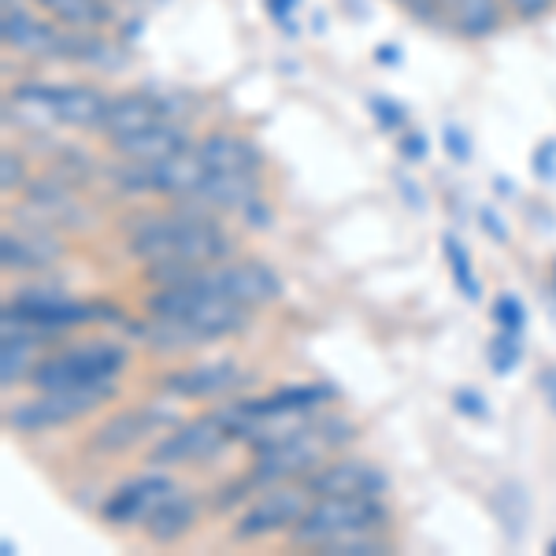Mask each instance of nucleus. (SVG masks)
Returning a JSON list of instances; mask_svg holds the SVG:
<instances>
[{
	"mask_svg": "<svg viewBox=\"0 0 556 556\" xmlns=\"http://www.w3.org/2000/svg\"><path fill=\"white\" fill-rule=\"evenodd\" d=\"M38 4H41V0H38Z\"/></svg>",
	"mask_w": 556,
	"mask_h": 556,
	"instance_id": "de8ad7c7",
	"label": "nucleus"
},
{
	"mask_svg": "<svg viewBox=\"0 0 556 556\" xmlns=\"http://www.w3.org/2000/svg\"><path fill=\"white\" fill-rule=\"evenodd\" d=\"M178 486L175 479H167L164 471H146L138 479L123 482L119 490H112V497L101 505V519L112 527H134V523H146V519L172 497Z\"/></svg>",
	"mask_w": 556,
	"mask_h": 556,
	"instance_id": "9b49d317",
	"label": "nucleus"
},
{
	"mask_svg": "<svg viewBox=\"0 0 556 556\" xmlns=\"http://www.w3.org/2000/svg\"><path fill=\"white\" fill-rule=\"evenodd\" d=\"M323 553H345V556H379V553H390V542L379 538L375 531H353V534H342V538H330L327 545H319Z\"/></svg>",
	"mask_w": 556,
	"mask_h": 556,
	"instance_id": "c85d7f7f",
	"label": "nucleus"
},
{
	"mask_svg": "<svg viewBox=\"0 0 556 556\" xmlns=\"http://www.w3.org/2000/svg\"><path fill=\"white\" fill-rule=\"evenodd\" d=\"M486 361L493 375H513L523 361V334L519 330H497L486 342Z\"/></svg>",
	"mask_w": 556,
	"mask_h": 556,
	"instance_id": "cd10ccee",
	"label": "nucleus"
},
{
	"mask_svg": "<svg viewBox=\"0 0 556 556\" xmlns=\"http://www.w3.org/2000/svg\"><path fill=\"white\" fill-rule=\"evenodd\" d=\"M442 249H445V260H450V271H453L456 290H460L468 301H482V282H479V275H475L471 253L464 249V241H456L450 235V238L442 241Z\"/></svg>",
	"mask_w": 556,
	"mask_h": 556,
	"instance_id": "bb28decb",
	"label": "nucleus"
},
{
	"mask_svg": "<svg viewBox=\"0 0 556 556\" xmlns=\"http://www.w3.org/2000/svg\"><path fill=\"white\" fill-rule=\"evenodd\" d=\"M0 164H4V167H0V186H4L8 193L20 190V186H23V160L15 156V152H4V156H0Z\"/></svg>",
	"mask_w": 556,
	"mask_h": 556,
	"instance_id": "f704fd0d",
	"label": "nucleus"
},
{
	"mask_svg": "<svg viewBox=\"0 0 556 556\" xmlns=\"http://www.w3.org/2000/svg\"><path fill=\"white\" fill-rule=\"evenodd\" d=\"M193 523H197V501L190 493L175 490L141 527H146V538L152 545H175L193 531Z\"/></svg>",
	"mask_w": 556,
	"mask_h": 556,
	"instance_id": "5701e85b",
	"label": "nucleus"
},
{
	"mask_svg": "<svg viewBox=\"0 0 556 556\" xmlns=\"http://www.w3.org/2000/svg\"><path fill=\"white\" fill-rule=\"evenodd\" d=\"M538 382H542V393H545V405L556 416V367H542V375H538Z\"/></svg>",
	"mask_w": 556,
	"mask_h": 556,
	"instance_id": "a19ab883",
	"label": "nucleus"
},
{
	"mask_svg": "<svg viewBox=\"0 0 556 556\" xmlns=\"http://www.w3.org/2000/svg\"><path fill=\"white\" fill-rule=\"evenodd\" d=\"M334 401V386L323 382H304V386H282L271 397L260 401H241V412L249 419H267V416H282V419H301L308 412H316L319 405Z\"/></svg>",
	"mask_w": 556,
	"mask_h": 556,
	"instance_id": "2eb2a0df",
	"label": "nucleus"
},
{
	"mask_svg": "<svg viewBox=\"0 0 556 556\" xmlns=\"http://www.w3.org/2000/svg\"><path fill=\"white\" fill-rule=\"evenodd\" d=\"M312 505V490L308 486H290V482H275L267 486L264 497H256L253 505L241 513L235 538L238 542H256V538L290 531L298 519L308 513Z\"/></svg>",
	"mask_w": 556,
	"mask_h": 556,
	"instance_id": "6e6552de",
	"label": "nucleus"
},
{
	"mask_svg": "<svg viewBox=\"0 0 556 556\" xmlns=\"http://www.w3.org/2000/svg\"><path fill=\"white\" fill-rule=\"evenodd\" d=\"M241 215H245L249 227H256V230H267V227H271V212H267L264 197H256L253 204H245V208H241Z\"/></svg>",
	"mask_w": 556,
	"mask_h": 556,
	"instance_id": "58836bf2",
	"label": "nucleus"
},
{
	"mask_svg": "<svg viewBox=\"0 0 556 556\" xmlns=\"http://www.w3.org/2000/svg\"><path fill=\"white\" fill-rule=\"evenodd\" d=\"M130 353L123 342L112 338H93L71 349H60L52 356H41L26 382L34 390H67V386H89V382H115L127 367Z\"/></svg>",
	"mask_w": 556,
	"mask_h": 556,
	"instance_id": "7ed1b4c3",
	"label": "nucleus"
},
{
	"mask_svg": "<svg viewBox=\"0 0 556 556\" xmlns=\"http://www.w3.org/2000/svg\"><path fill=\"white\" fill-rule=\"evenodd\" d=\"M197 152L201 160L212 167V172L223 175H256L264 167V152H260L256 141L241 138L235 130H212L197 141Z\"/></svg>",
	"mask_w": 556,
	"mask_h": 556,
	"instance_id": "4468645a",
	"label": "nucleus"
},
{
	"mask_svg": "<svg viewBox=\"0 0 556 556\" xmlns=\"http://www.w3.org/2000/svg\"><path fill=\"white\" fill-rule=\"evenodd\" d=\"M493 323H497V330H519L523 334L527 327V308L523 301L516 298V293H501L497 301H493Z\"/></svg>",
	"mask_w": 556,
	"mask_h": 556,
	"instance_id": "c756f323",
	"label": "nucleus"
},
{
	"mask_svg": "<svg viewBox=\"0 0 556 556\" xmlns=\"http://www.w3.org/2000/svg\"><path fill=\"white\" fill-rule=\"evenodd\" d=\"M367 108H371V115L379 119L382 130H405V123H408L405 104H397V101H390V97L375 93L371 101H367Z\"/></svg>",
	"mask_w": 556,
	"mask_h": 556,
	"instance_id": "7c9ffc66",
	"label": "nucleus"
},
{
	"mask_svg": "<svg viewBox=\"0 0 556 556\" xmlns=\"http://www.w3.org/2000/svg\"><path fill=\"white\" fill-rule=\"evenodd\" d=\"M379 60H382V64H401V52H393V45H382Z\"/></svg>",
	"mask_w": 556,
	"mask_h": 556,
	"instance_id": "37998d69",
	"label": "nucleus"
},
{
	"mask_svg": "<svg viewBox=\"0 0 556 556\" xmlns=\"http://www.w3.org/2000/svg\"><path fill=\"white\" fill-rule=\"evenodd\" d=\"M238 382H245V375L238 371V364L230 361H215V364H197V367H182V371H172L164 379V386L178 397H219V393L235 390Z\"/></svg>",
	"mask_w": 556,
	"mask_h": 556,
	"instance_id": "aec40b11",
	"label": "nucleus"
},
{
	"mask_svg": "<svg viewBox=\"0 0 556 556\" xmlns=\"http://www.w3.org/2000/svg\"><path fill=\"white\" fill-rule=\"evenodd\" d=\"M264 8H267V15L282 26V23H290V15H293V8H298V0H264Z\"/></svg>",
	"mask_w": 556,
	"mask_h": 556,
	"instance_id": "ea45409f",
	"label": "nucleus"
},
{
	"mask_svg": "<svg viewBox=\"0 0 556 556\" xmlns=\"http://www.w3.org/2000/svg\"><path fill=\"white\" fill-rule=\"evenodd\" d=\"M549 553H556V538H553V542H549Z\"/></svg>",
	"mask_w": 556,
	"mask_h": 556,
	"instance_id": "c03bdc74",
	"label": "nucleus"
},
{
	"mask_svg": "<svg viewBox=\"0 0 556 556\" xmlns=\"http://www.w3.org/2000/svg\"><path fill=\"white\" fill-rule=\"evenodd\" d=\"M0 38L8 49L23 52V56L38 60H60V45H64V30L56 20H41V15L26 12L20 4H4V20H0Z\"/></svg>",
	"mask_w": 556,
	"mask_h": 556,
	"instance_id": "ddd939ff",
	"label": "nucleus"
},
{
	"mask_svg": "<svg viewBox=\"0 0 556 556\" xmlns=\"http://www.w3.org/2000/svg\"><path fill=\"white\" fill-rule=\"evenodd\" d=\"M115 397V382L67 386V390H38V397L20 401L4 412V427L15 434H41V430L75 424Z\"/></svg>",
	"mask_w": 556,
	"mask_h": 556,
	"instance_id": "39448f33",
	"label": "nucleus"
},
{
	"mask_svg": "<svg viewBox=\"0 0 556 556\" xmlns=\"http://www.w3.org/2000/svg\"><path fill=\"white\" fill-rule=\"evenodd\" d=\"M479 223H482V230H486V235L493 238V241H501V245H505L508 241V230H505V223H501V215L490 208H479Z\"/></svg>",
	"mask_w": 556,
	"mask_h": 556,
	"instance_id": "4c0bfd02",
	"label": "nucleus"
},
{
	"mask_svg": "<svg viewBox=\"0 0 556 556\" xmlns=\"http://www.w3.org/2000/svg\"><path fill=\"white\" fill-rule=\"evenodd\" d=\"M204 286H212L223 298L245 304V308H256V304H267L282 293V278H278L271 267L260 264V260H238V264H212L197 271Z\"/></svg>",
	"mask_w": 556,
	"mask_h": 556,
	"instance_id": "1a4fd4ad",
	"label": "nucleus"
},
{
	"mask_svg": "<svg viewBox=\"0 0 556 556\" xmlns=\"http://www.w3.org/2000/svg\"><path fill=\"white\" fill-rule=\"evenodd\" d=\"M397 186H405V193H408V197H405V201L412 204V208H416V212H419V208H424V190H419V186H416V182H412V178H408V175H397Z\"/></svg>",
	"mask_w": 556,
	"mask_h": 556,
	"instance_id": "79ce46f5",
	"label": "nucleus"
},
{
	"mask_svg": "<svg viewBox=\"0 0 556 556\" xmlns=\"http://www.w3.org/2000/svg\"><path fill=\"white\" fill-rule=\"evenodd\" d=\"M4 319L34 327V330H41V334H52V330L86 327V323H97V319H115V308H108V304L71 301L60 290H23L20 298L4 308Z\"/></svg>",
	"mask_w": 556,
	"mask_h": 556,
	"instance_id": "0eeeda50",
	"label": "nucleus"
},
{
	"mask_svg": "<svg viewBox=\"0 0 556 556\" xmlns=\"http://www.w3.org/2000/svg\"><path fill=\"white\" fill-rule=\"evenodd\" d=\"M146 308H149V316H156V319H178V323H186V327H193L204 342L238 334L249 323L245 304L215 293L212 286H204L201 278H197V271L186 278V282L160 286L146 301Z\"/></svg>",
	"mask_w": 556,
	"mask_h": 556,
	"instance_id": "f03ea898",
	"label": "nucleus"
},
{
	"mask_svg": "<svg viewBox=\"0 0 556 556\" xmlns=\"http://www.w3.org/2000/svg\"><path fill=\"white\" fill-rule=\"evenodd\" d=\"M104 89L89 86V83H75V86H52L49 89V108L52 119L67 123V127H101L104 112H108Z\"/></svg>",
	"mask_w": 556,
	"mask_h": 556,
	"instance_id": "6ab92c4d",
	"label": "nucleus"
},
{
	"mask_svg": "<svg viewBox=\"0 0 556 556\" xmlns=\"http://www.w3.org/2000/svg\"><path fill=\"white\" fill-rule=\"evenodd\" d=\"M450 15L456 34L479 41L501 26V0H450Z\"/></svg>",
	"mask_w": 556,
	"mask_h": 556,
	"instance_id": "393cba45",
	"label": "nucleus"
},
{
	"mask_svg": "<svg viewBox=\"0 0 556 556\" xmlns=\"http://www.w3.org/2000/svg\"><path fill=\"white\" fill-rule=\"evenodd\" d=\"M208 175H212V167L204 164L197 149L172 152V156L149 164L152 193H164V197H193L204 186V178H208Z\"/></svg>",
	"mask_w": 556,
	"mask_h": 556,
	"instance_id": "dca6fc26",
	"label": "nucleus"
},
{
	"mask_svg": "<svg viewBox=\"0 0 556 556\" xmlns=\"http://www.w3.org/2000/svg\"><path fill=\"white\" fill-rule=\"evenodd\" d=\"M230 438H235V427H230L227 408L204 412L193 424L175 427L172 434H160V442L149 450V468H182V464L212 460Z\"/></svg>",
	"mask_w": 556,
	"mask_h": 556,
	"instance_id": "423d86ee",
	"label": "nucleus"
},
{
	"mask_svg": "<svg viewBox=\"0 0 556 556\" xmlns=\"http://www.w3.org/2000/svg\"><path fill=\"white\" fill-rule=\"evenodd\" d=\"M235 241L219 223L204 212H175L146 219L130 235V253L146 264H186V267H212L230 256Z\"/></svg>",
	"mask_w": 556,
	"mask_h": 556,
	"instance_id": "f257e3e1",
	"label": "nucleus"
},
{
	"mask_svg": "<svg viewBox=\"0 0 556 556\" xmlns=\"http://www.w3.org/2000/svg\"><path fill=\"white\" fill-rule=\"evenodd\" d=\"M164 119H167V108H164L160 97L119 93V97H112V101H108L101 130L108 134V141H115V138H127V134L156 127V123H164Z\"/></svg>",
	"mask_w": 556,
	"mask_h": 556,
	"instance_id": "f3484780",
	"label": "nucleus"
},
{
	"mask_svg": "<svg viewBox=\"0 0 556 556\" xmlns=\"http://www.w3.org/2000/svg\"><path fill=\"white\" fill-rule=\"evenodd\" d=\"M453 408L460 412V416H468V419H479V424H486V419H490L486 397H482L475 386H460V390H453Z\"/></svg>",
	"mask_w": 556,
	"mask_h": 556,
	"instance_id": "2f4dec72",
	"label": "nucleus"
},
{
	"mask_svg": "<svg viewBox=\"0 0 556 556\" xmlns=\"http://www.w3.org/2000/svg\"><path fill=\"white\" fill-rule=\"evenodd\" d=\"M442 4H450V0H442Z\"/></svg>",
	"mask_w": 556,
	"mask_h": 556,
	"instance_id": "49530a36",
	"label": "nucleus"
},
{
	"mask_svg": "<svg viewBox=\"0 0 556 556\" xmlns=\"http://www.w3.org/2000/svg\"><path fill=\"white\" fill-rule=\"evenodd\" d=\"M60 253H64V245L49 235V227H34L23 235L4 230V238H0V264L8 271H41L52 260H60Z\"/></svg>",
	"mask_w": 556,
	"mask_h": 556,
	"instance_id": "a211bd4d",
	"label": "nucleus"
},
{
	"mask_svg": "<svg viewBox=\"0 0 556 556\" xmlns=\"http://www.w3.org/2000/svg\"><path fill=\"white\" fill-rule=\"evenodd\" d=\"M493 513H497L501 527H505V534L513 538V542H519L527 531V490L519 486V482H505L497 493H493Z\"/></svg>",
	"mask_w": 556,
	"mask_h": 556,
	"instance_id": "a878e982",
	"label": "nucleus"
},
{
	"mask_svg": "<svg viewBox=\"0 0 556 556\" xmlns=\"http://www.w3.org/2000/svg\"><path fill=\"white\" fill-rule=\"evenodd\" d=\"M531 164H534V175L542 178V182H545V178H556V141L553 138L542 141V146L534 149Z\"/></svg>",
	"mask_w": 556,
	"mask_h": 556,
	"instance_id": "72a5a7b5",
	"label": "nucleus"
},
{
	"mask_svg": "<svg viewBox=\"0 0 556 556\" xmlns=\"http://www.w3.org/2000/svg\"><path fill=\"white\" fill-rule=\"evenodd\" d=\"M167 427H175V416H164L160 408H127L115 412L112 419H104L101 427L89 438V450L93 453H127L138 442H146L149 434H164Z\"/></svg>",
	"mask_w": 556,
	"mask_h": 556,
	"instance_id": "f8f14e48",
	"label": "nucleus"
},
{
	"mask_svg": "<svg viewBox=\"0 0 556 556\" xmlns=\"http://www.w3.org/2000/svg\"><path fill=\"white\" fill-rule=\"evenodd\" d=\"M41 8L67 30H104L115 20L108 0H41Z\"/></svg>",
	"mask_w": 556,
	"mask_h": 556,
	"instance_id": "b1692460",
	"label": "nucleus"
},
{
	"mask_svg": "<svg viewBox=\"0 0 556 556\" xmlns=\"http://www.w3.org/2000/svg\"><path fill=\"white\" fill-rule=\"evenodd\" d=\"M442 146H445V152H450L453 164H468V160H471V138H468V130L453 127V123L442 130Z\"/></svg>",
	"mask_w": 556,
	"mask_h": 556,
	"instance_id": "473e14b6",
	"label": "nucleus"
},
{
	"mask_svg": "<svg viewBox=\"0 0 556 556\" xmlns=\"http://www.w3.org/2000/svg\"><path fill=\"white\" fill-rule=\"evenodd\" d=\"M304 486L312 490V497H382L390 490V475L379 464L342 456V460H330L312 471Z\"/></svg>",
	"mask_w": 556,
	"mask_h": 556,
	"instance_id": "9d476101",
	"label": "nucleus"
},
{
	"mask_svg": "<svg viewBox=\"0 0 556 556\" xmlns=\"http://www.w3.org/2000/svg\"><path fill=\"white\" fill-rule=\"evenodd\" d=\"M553 282H556V260H553Z\"/></svg>",
	"mask_w": 556,
	"mask_h": 556,
	"instance_id": "a18cd8bd",
	"label": "nucleus"
},
{
	"mask_svg": "<svg viewBox=\"0 0 556 556\" xmlns=\"http://www.w3.org/2000/svg\"><path fill=\"white\" fill-rule=\"evenodd\" d=\"M390 508L382 497H312L308 513L290 527L293 545H327L330 538L353 531H382Z\"/></svg>",
	"mask_w": 556,
	"mask_h": 556,
	"instance_id": "20e7f679",
	"label": "nucleus"
},
{
	"mask_svg": "<svg viewBox=\"0 0 556 556\" xmlns=\"http://www.w3.org/2000/svg\"><path fill=\"white\" fill-rule=\"evenodd\" d=\"M260 197V182L256 175H223L212 172L204 178V186L197 190L190 201L201 204L208 212H241L245 204H253Z\"/></svg>",
	"mask_w": 556,
	"mask_h": 556,
	"instance_id": "4be33fe9",
	"label": "nucleus"
},
{
	"mask_svg": "<svg viewBox=\"0 0 556 556\" xmlns=\"http://www.w3.org/2000/svg\"><path fill=\"white\" fill-rule=\"evenodd\" d=\"M553 4L556 0H508V8H513L519 20H542Z\"/></svg>",
	"mask_w": 556,
	"mask_h": 556,
	"instance_id": "e433bc0d",
	"label": "nucleus"
},
{
	"mask_svg": "<svg viewBox=\"0 0 556 556\" xmlns=\"http://www.w3.org/2000/svg\"><path fill=\"white\" fill-rule=\"evenodd\" d=\"M397 149H401V160H412V164H416V160H424V156H427L430 141H427L419 130H408V134H401Z\"/></svg>",
	"mask_w": 556,
	"mask_h": 556,
	"instance_id": "c9c22d12",
	"label": "nucleus"
},
{
	"mask_svg": "<svg viewBox=\"0 0 556 556\" xmlns=\"http://www.w3.org/2000/svg\"><path fill=\"white\" fill-rule=\"evenodd\" d=\"M112 149L119 152L123 160H134V164H156V160L172 156V152H182L190 149V138L178 123L164 119L149 130H138V134H127V138H115Z\"/></svg>",
	"mask_w": 556,
	"mask_h": 556,
	"instance_id": "412c9836",
	"label": "nucleus"
}]
</instances>
